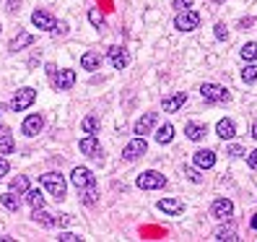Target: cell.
<instances>
[{
  "instance_id": "39",
  "label": "cell",
  "mask_w": 257,
  "mask_h": 242,
  "mask_svg": "<svg viewBox=\"0 0 257 242\" xmlns=\"http://www.w3.org/2000/svg\"><path fill=\"white\" fill-rule=\"evenodd\" d=\"M5 174H8V162L3 159V156H0V180H3Z\"/></svg>"
},
{
  "instance_id": "42",
  "label": "cell",
  "mask_w": 257,
  "mask_h": 242,
  "mask_svg": "<svg viewBox=\"0 0 257 242\" xmlns=\"http://www.w3.org/2000/svg\"><path fill=\"white\" fill-rule=\"evenodd\" d=\"M18 3H21V0H8V11H16Z\"/></svg>"
},
{
  "instance_id": "5",
  "label": "cell",
  "mask_w": 257,
  "mask_h": 242,
  "mask_svg": "<svg viewBox=\"0 0 257 242\" xmlns=\"http://www.w3.org/2000/svg\"><path fill=\"white\" fill-rule=\"evenodd\" d=\"M145 151H148V143H145V138H143V136H138L135 141H130V143L125 146L122 156H125L127 162H135V159H141Z\"/></svg>"
},
{
  "instance_id": "23",
  "label": "cell",
  "mask_w": 257,
  "mask_h": 242,
  "mask_svg": "<svg viewBox=\"0 0 257 242\" xmlns=\"http://www.w3.org/2000/svg\"><path fill=\"white\" fill-rule=\"evenodd\" d=\"M171 138H174V125L167 123V125H161L159 130H156V141H159L161 146L164 143H171Z\"/></svg>"
},
{
  "instance_id": "19",
  "label": "cell",
  "mask_w": 257,
  "mask_h": 242,
  "mask_svg": "<svg viewBox=\"0 0 257 242\" xmlns=\"http://www.w3.org/2000/svg\"><path fill=\"white\" fill-rule=\"evenodd\" d=\"M99 65H102V55L99 52H86L84 58H81V68L84 70H96Z\"/></svg>"
},
{
  "instance_id": "1",
  "label": "cell",
  "mask_w": 257,
  "mask_h": 242,
  "mask_svg": "<svg viewBox=\"0 0 257 242\" xmlns=\"http://www.w3.org/2000/svg\"><path fill=\"white\" fill-rule=\"evenodd\" d=\"M42 185H44V190H47L50 195H55L57 201L65 198L68 185H65V180H62V174H57V172H47V174H42Z\"/></svg>"
},
{
  "instance_id": "7",
  "label": "cell",
  "mask_w": 257,
  "mask_h": 242,
  "mask_svg": "<svg viewBox=\"0 0 257 242\" xmlns=\"http://www.w3.org/2000/svg\"><path fill=\"white\" fill-rule=\"evenodd\" d=\"M70 182L76 185L78 190L88 188V185H96V182H94V174H91L86 167H76V170H73V174H70Z\"/></svg>"
},
{
  "instance_id": "11",
  "label": "cell",
  "mask_w": 257,
  "mask_h": 242,
  "mask_svg": "<svg viewBox=\"0 0 257 242\" xmlns=\"http://www.w3.org/2000/svg\"><path fill=\"white\" fill-rule=\"evenodd\" d=\"M31 21H34V26H39V29H44V32L57 29V24H55V16H52V13H47V11H34Z\"/></svg>"
},
{
  "instance_id": "28",
  "label": "cell",
  "mask_w": 257,
  "mask_h": 242,
  "mask_svg": "<svg viewBox=\"0 0 257 242\" xmlns=\"http://www.w3.org/2000/svg\"><path fill=\"white\" fill-rule=\"evenodd\" d=\"M81 128H84V133H91V136H94L96 128H99V120H96L94 115H86L84 123H81Z\"/></svg>"
},
{
  "instance_id": "3",
  "label": "cell",
  "mask_w": 257,
  "mask_h": 242,
  "mask_svg": "<svg viewBox=\"0 0 257 242\" xmlns=\"http://www.w3.org/2000/svg\"><path fill=\"white\" fill-rule=\"evenodd\" d=\"M174 26H177L179 32H192V29H198L200 26V13L198 11H179L177 18H174Z\"/></svg>"
},
{
  "instance_id": "33",
  "label": "cell",
  "mask_w": 257,
  "mask_h": 242,
  "mask_svg": "<svg viewBox=\"0 0 257 242\" xmlns=\"http://www.w3.org/2000/svg\"><path fill=\"white\" fill-rule=\"evenodd\" d=\"M213 240H236V235H234V229H216Z\"/></svg>"
},
{
  "instance_id": "16",
  "label": "cell",
  "mask_w": 257,
  "mask_h": 242,
  "mask_svg": "<svg viewBox=\"0 0 257 242\" xmlns=\"http://www.w3.org/2000/svg\"><path fill=\"white\" fill-rule=\"evenodd\" d=\"M195 164L200 170H210V167L216 164V154L208 151V148H200V151H195Z\"/></svg>"
},
{
  "instance_id": "18",
  "label": "cell",
  "mask_w": 257,
  "mask_h": 242,
  "mask_svg": "<svg viewBox=\"0 0 257 242\" xmlns=\"http://www.w3.org/2000/svg\"><path fill=\"white\" fill-rule=\"evenodd\" d=\"M216 133L224 138V141H228V138H234L236 136V125L231 123V120H218V125H216Z\"/></svg>"
},
{
  "instance_id": "21",
  "label": "cell",
  "mask_w": 257,
  "mask_h": 242,
  "mask_svg": "<svg viewBox=\"0 0 257 242\" xmlns=\"http://www.w3.org/2000/svg\"><path fill=\"white\" fill-rule=\"evenodd\" d=\"M34 221H36V224H42V227H55V224H57V219H55L52 213L42 211V208H34Z\"/></svg>"
},
{
  "instance_id": "22",
  "label": "cell",
  "mask_w": 257,
  "mask_h": 242,
  "mask_svg": "<svg viewBox=\"0 0 257 242\" xmlns=\"http://www.w3.org/2000/svg\"><path fill=\"white\" fill-rule=\"evenodd\" d=\"M0 201H3V206H5L8 211H18V208H21V201H18V195H16L13 190L3 193V195H0Z\"/></svg>"
},
{
  "instance_id": "15",
  "label": "cell",
  "mask_w": 257,
  "mask_h": 242,
  "mask_svg": "<svg viewBox=\"0 0 257 242\" xmlns=\"http://www.w3.org/2000/svg\"><path fill=\"white\" fill-rule=\"evenodd\" d=\"M109 60H112V65H114L117 70H122L125 65L130 63V58H127V52H125L122 47H117V44H114V47H109Z\"/></svg>"
},
{
  "instance_id": "4",
  "label": "cell",
  "mask_w": 257,
  "mask_h": 242,
  "mask_svg": "<svg viewBox=\"0 0 257 242\" xmlns=\"http://www.w3.org/2000/svg\"><path fill=\"white\" fill-rule=\"evenodd\" d=\"M167 185V177L164 174H159V172H143L141 177H138V188L141 190H156V188H164Z\"/></svg>"
},
{
  "instance_id": "38",
  "label": "cell",
  "mask_w": 257,
  "mask_h": 242,
  "mask_svg": "<svg viewBox=\"0 0 257 242\" xmlns=\"http://www.w3.org/2000/svg\"><path fill=\"white\" fill-rule=\"evenodd\" d=\"M226 154H231V156H242L244 154V148L242 146H228V151Z\"/></svg>"
},
{
  "instance_id": "30",
  "label": "cell",
  "mask_w": 257,
  "mask_h": 242,
  "mask_svg": "<svg viewBox=\"0 0 257 242\" xmlns=\"http://www.w3.org/2000/svg\"><path fill=\"white\" fill-rule=\"evenodd\" d=\"M242 81L244 83H255L257 81V65H247V68L242 70Z\"/></svg>"
},
{
  "instance_id": "43",
  "label": "cell",
  "mask_w": 257,
  "mask_h": 242,
  "mask_svg": "<svg viewBox=\"0 0 257 242\" xmlns=\"http://www.w3.org/2000/svg\"><path fill=\"white\" fill-rule=\"evenodd\" d=\"M250 224H252V229H257V216H252V221H250Z\"/></svg>"
},
{
  "instance_id": "35",
  "label": "cell",
  "mask_w": 257,
  "mask_h": 242,
  "mask_svg": "<svg viewBox=\"0 0 257 242\" xmlns=\"http://www.w3.org/2000/svg\"><path fill=\"white\" fill-rule=\"evenodd\" d=\"M60 242H81V237L78 235H73V232H60V237H57Z\"/></svg>"
},
{
  "instance_id": "25",
  "label": "cell",
  "mask_w": 257,
  "mask_h": 242,
  "mask_svg": "<svg viewBox=\"0 0 257 242\" xmlns=\"http://www.w3.org/2000/svg\"><path fill=\"white\" fill-rule=\"evenodd\" d=\"M26 203L31 208H44V195L39 190H26Z\"/></svg>"
},
{
  "instance_id": "36",
  "label": "cell",
  "mask_w": 257,
  "mask_h": 242,
  "mask_svg": "<svg viewBox=\"0 0 257 242\" xmlns=\"http://www.w3.org/2000/svg\"><path fill=\"white\" fill-rule=\"evenodd\" d=\"M226 36H228V32H226V26L224 24H216V39H226Z\"/></svg>"
},
{
  "instance_id": "8",
  "label": "cell",
  "mask_w": 257,
  "mask_h": 242,
  "mask_svg": "<svg viewBox=\"0 0 257 242\" xmlns=\"http://www.w3.org/2000/svg\"><path fill=\"white\" fill-rule=\"evenodd\" d=\"M78 146H81V154L91 156V159H99V156H102V143H99V141H96V136H91V133H88Z\"/></svg>"
},
{
  "instance_id": "40",
  "label": "cell",
  "mask_w": 257,
  "mask_h": 242,
  "mask_svg": "<svg viewBox=\"0 0 257 242\" xmlns=\"http://www.w3.org/2000/svg\"><path fill=\"white\" fill-rule=\"evenodd\" d=\"M247 164H250L252 170H257V148H255V151L250 154V159H247Z\"/></svg>"
},
{
  "instance_id": "6",
  "label": "cell",
  "mask_w": 257,
  "mask_h": 242,
  "mask_svg": "<svg viewBox=\"0 0 257 242\" xmlns=\"http://www.w3.org/2000/svg\"><path fill=\"white\" fill-rule=\"evenodd\" d=\"M36 99V91L34 89H21L18 94L11 99V109H16V112H24L26 107H31Z\"/></svg>"
},
{
  "instance_id": "14",
  "label": "cell",
  "mask_w": 257,
  "mask_h": 242,
  "mask_svg": "<svg viewBox=\"0 0 257 242\" xmlns=\"http://www.w3.org/2000/svg\"><path fill=\"white\" fill-rule=\"evenodd\" d=\"M185 102H187V94L185 91H177V94H171V97H164V109H167V112H179V109L185 107Z\"/></svg>"
},
{
  "instance_id": "9",
  "label": "cell",
  "mask_w": 257,
  "mask_h": 242,
  "mask_svg": "<svg viewBox=\"0 0 257 242\" xmlns=\"http://www.w3.org/2000/svg\"><path fill=\"white\" fill-rule=\"evenodd\" d=\"M42 128H44V117L42 115H29L24 120V125H21V130H24V136H39L42 133Z\"/></svg>"
},
{
  "instance_id": "44",
  "label": "cell",
  "mask_w": 257,
  "mask_h": 242,
  "mask_svg": "<svg viewBox=\"0 0 257 242\" xmlns=\"http://www.w3.org/2000/svg\"><path fill=\"white\" fill-rule=\"evenodd\" d=\"M252 138H257V123L252 125Z\"/></svg>"
},
{
  "instance_id": "24",
  "label": "cell",
  "mask_w": 257,
  "mask_h": 242,
  "mask_svg": "<svg viewBox=\"0 0 257 242\" xmlns=\"http://www.w3.org/2000/svg\"><path fill=\"white\" fill-rule=\"evenodd\" d=\"M13 151V136L5 128H0V154H11Z\"/></svg>"
},
{
  "instance_id": "12",
  "label": "cell",
  "mask_w": 257,
  "mask_h": 242,
  "mask_svg": "<svg viewBox=\"0 0 257 242\" xmlns=\"http://www.w3.org/2000/svg\"><path fill=\"white\" fill-rule=\"evenodd\" d=\"M52 81H55V89L57 91H65V89H70L73 83H76V70H60L57 76H52Z\"/></svg>"
},
{
  "instance_id": "10",
  "label": "cell",
  "mask_w": 257,
  "mask_h": 242,
  "mask_svg": "<svg viewBox=\"0 0 257 242\" xmlns=\"http://www.w3.org/2000/svg\"><path fill=\"white\" fill-rule=\"evenodd\" d=\"M156 206H159V211L167 213V216H179V213L185 211V203H182L179 198H164V201L156 203Z\"/></svg>"
},
{
  "instance_id": "32",
  "label": "cell",
  "mask_w": 257,
  "mask_h": 242,
  "mask_svg": "<svg viewBox=\"0 0 257 242\" xmlns=\"http://www.w3.org/2000/svg\"><path fill=\"white\" fill-rule=\"evenodd\" d=\"M88 21H91V24H94V26H96V29H104V16H102V13H99V11H96V8H91V11H88Z\"/></svg>"
},
{
  "instance_id": "27",
  "label": "cell",
  "mask_w": 257,
  "mask_h": 242,
  "mask_svg": "<svg viewBox=\"0 0 257 242\" xmlns=\"http://www.w3.org/2000/svg\"><path fill=\"white\" fill-rule=\"evenodd\" d=\"M81 201H84L86 206H94L96 203V185H88V188L81 190Z\"/></svg>"
},
{
  "instance_id": "20",
  "label": "cell",
  "mask_w": 257,
  "mask_h": 242,
  "mask_svg": "<svg viewBox=\"0 0 257 242\" xmlns=\"http://www.w3.org/2000/svg\"><path fill=\"white\" fill-rule=\"evenodd\" d=\"M185 133H187L190 141H200V138H203V136L208 133V128H205V125H200V123H187Z\"/></svg>"
},
{
  "instance_id": "31",
  "label": "cell",
  "mask_w": 257,
  "mask_h": 242,
  "mask_svg": "<svg viewBox=\"0 0 257 242\" xmlns=\"http://www.w3.org/2000/svg\"><path fill=\"white\" fill-rule=\"evenodd\" d=\"M242 60H257V44L250 42V44H244L242 47Z\"/></svg>"
},
{
  "instance_id": "45",
  "label": "cell",
  "mask_w": 257,
  "mask_h": 242,
  "mask_svg": "<svg viewBox=\"0 0 257 242\" xmlns=\"http://www.w3.org/2000/svg\"><path fill=\"white\" fill-rule=\"evenodd\" d=\"M0 32H3V26H0Z\"/></svg>"
},
{
  "instance_id": "17",
  "label": "cell",
  "mask_w": 257,
  "mask_h": 242,
  "mask_svg": "<svg viewBox=\"0 0 257 242\" xmlns=\"http://www.w3.org/2000/svg\"><path fill=\"white\" fill-rule=\"evenodd\" d=\"M153 125H156V112H145V115L135 123V133H138V136H145V133H151Z\"/></svg>"
},
{
  "instance_id": "2",
  "label": "cell",
  "mask_w": 257,
  "mask_h": 242,
  "mask_svg": "<svg viewBox=\"0 0 257 242\" xmlns=\"http://www.w3.org/2000/svg\"><path fill=\"white\" fill-rule=\"evenodd\" d=\"M200 94H203L205 102H218V104L231 102V94H228L224 86H218V83H203V86H200Z\"/></svg>"
},
{
  "instance_id": "37",
  "label": "cell",
  "mask_w": 257,
  "mask_h": 242,
  "mask_svg": "<svg viewBox=\"0 0 257 242\" xmlns=\"http://www.w3.org/2000/svg\"><path fill=\"white\" fill-rule=\"evenodd\" d=\"M174 8H179V11H187V8H192V0H174Z\"/></svg>"
},
{
  "instance_id": "34",
  "label": "cell",
  "mask_w": 257,
  "mask_h": 242,
  "mask_svg": "<svg viewBox=\"0 0 257 242\" xmlns=\"http://www.w3.org/2000/svg\"><path fill=\"white\" fill-rule=\"evenodd\" d=\"M185 174H187V180H192V182H203V174H200L198 170H192V167H185Z\"/></svg>"
},
{
  "instance_id": "13",
  "label": "cell",
  "mask_w": 257,
  "mask_h": 242,
  "mask_svg": "<svg viewBox=\"0 0 257 242\" xmlns=\"http://www.w3.org/2000/svg\"><path fill=\"white\" fill-rule=\"evenodd\" d=\"M210 213H213L216 219H228L234 213V203L228 201V198H218L213 203V208H210Z\"/></svg>"
},
{
  "instance_id": "29",
  "label": "cell",
  "mask_w": 257,
  "mask_h": 242,
  "mask_svg": "<svg viewBox=\"0 0 257 242\" xmlns=\"http://www.w3.org/2000/svg\"><path fill=\"white\" fill-rule=\"evenodd\" d=\"M11 190L13 193H26V190H29V180H26L24 174H21V177H13L11 180Z\"/></svg>"
},
{
  "instance_id": "26",
  "label": "cell",
  "mask_w": 257,
  "mask_h": 242,
  "mask_svg": "<svg viewBox=\"0 0 257 242\" xmlns=\"http://www.w3.org/2000/svg\"><path fill=\"white\" fill-rule=\"evenodd\" d=\"M31 42H34V36H31L29 32H21V34H18L16 39L11 42V50L16 52V50H21V47H26V44H31Z\"/></svg>"
},
{
  "instance_id": "41",
  "label": "cell",
  "mask_w": 257,
  "mask_h": 242,
  "mask_svg": "<svg viewBox=\"0 0 257 242\" xmlns=\"http://www.w3.org/2000/svg\"><path fill=\"white\" fill-rule=\"evenodd\" d=\"M57 224H60V227H65V224H70V216H68V213H62V216L57 219Z\"/></svg>"
}]
</instances>
